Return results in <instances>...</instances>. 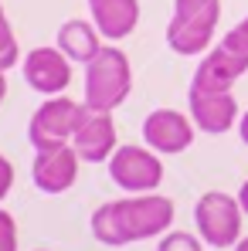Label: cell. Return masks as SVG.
Wrapping results in <instances>:
<instances>
[{
	"label": "cell",
	"instance_id": "52a82bcc",
	"mask_svg": "<svg viewBox=\"0 0 248 251\" xmlns=\"http://www.w3.org/2000/svg\"><path fill=\"white\" fill-rule=\"evenodd\" d=\"M194 119H187L177 109H153L143 119V143L153 153H184L194 143Z\"/></svg>",
	"mask_w": 248,
	"mask_h": 251
},
{
	"label": "cell",
	"instance_id": "6da1fadb",
	"mask_svg": "<svg viewBox=\"0 0 248 251\" xmlns=\"http://www.w3.org/2000/svg\"><path fill=\"white\" fill-rule=\"evenodd\" d=\"M173 201L160 194H129L123 201H109L102 207L92 210V238L109 245V248H123L133 241H150L157 234H166L173 224Z\"/></svg>",
	"mask_w": 248,
	"mask_h": 251
},
{
	"label": "cell",
	"instance_id": "8992f818",
	"mask_svg": "<svg viewBox=\"0 0 248 251\" xmlns=\"http://www.w3.org/2000/svg\"><path fill=\"white\" fill-rule=\"evenodd\" d=\"M109 176L126 194H153L164 180V163L150 146H119L109 160Z\"/></svg>",
	"mask_w": 248,
	"mask_h": 251
},
{
	"label": "cell",
	"instance_id": "ffe728a7",
	"mask_svg": "<svg viewBox=\"0 0 248 251\" xmlns=\"http://www.w3.org/2000/svg\"><path fill=\"white\" fill-rule=\"evenodd\" d=\"M238 204H242V210H245V217H248V180L242 183V190H238Z\"/></svg>",
	"mask_w": 248,
	"mask_h": 251
},
{
	"label": "cell",
	"instance_id": "2e32d148",
	"mask_svg": "<svg viewBox=\"0 0 248 251\" xmlns=\"http://www.w3.org/2000/svg\"><path fill=\"white\" fill-rule=\"evenodd\" d=\"M157 251H201V241L194 234H184V231H170L160 238Z\"/></svg>",
	"mask_w": 248,
	"mask_h": 251
},
{
	"label": "cell",
	"instance_id": "7c38bea8",
	"mask_svg": "<svg viewBox=\"0 0 248 251\" xmlns=\"http://www.w3.org/2000/svg\"><path fill=\"white\" fill-rule=\"evenodd\" d=\"M79 153L72 146H58V150H44L31 163L34 187L41 194H65L75 180H79Z\"/></svg>",
	"mask_w": 248,
	"mask_h": 251
},
{
	"label": "cell",
	"instance_id": "5b68a950",
	"mask_svg": "<svg viewBox=\"0 0 248 251\" xmlns=\"http://www.w3.org/2000/svg\"><path fill=\"white\" fill-rule=\"evenodd\" d=\"M242 217H245V210L238 204V197L221 194V190H207L194 204L197 234L211 248H235L242 241Z\"/></svg>",
	"mask_w": 248,
	"mask_h": 251
},
{
	"label": "cell",
	"instance_id": "7402d4cb",
	"mask_svg": "<svg viewBox=\"0 0 248 251\" xmlns=\"http://www.w3.org/2000/svg\"><path fill=\"white\" fill-rule=\"evenodd\" d=\"M3 99H7V78H3V72H0V105H3Z\"/></svg>",
	"mask_w": 248,
	"mask_h": 251
},
{
	"label": "cell",
	"instance_id": "9c48e42d",
	"mask_svg": "<svg viewBox=\"0 0 248 251\" xmlns=\"http://www.w3.org/2000/svg\"><path fill=\"white\" fill-rule=\"evenodd\" d=\"M245 72H248V54H242V51H235V48H228L221 41L218 48H211L201 58L191 85L194 88H207V92H231V85L238 82Z\"/></svg>",
	"mask_w": 248,
	"mask_h": 251
},
{
	"label": "cell",
	"instance_id": "cb8c5ba5",
	"mask_svg": "<svg viewBox=\"0 0 248 251\" xmlns=\"http://www.w3.org/2000/svg\"><path fill=\"white\" fill-rule=\"evenodd\" d=\"M0 10H3V3H0Z\"/></svg>",
	"mask_w": 248,
	"mask_h": 251
},
{
	"label": "cell",
	"instance_id": "d6986e66",
	"mask_svg": "<svg viewBox=\"0 0 248 251\" xmlns=\"http://www.w3.org/2000/svg\"><path fill=\"white\" fill-rule=\"evenodd\" d=\"M10 187H14V167L7 156H0V201L10 194Z\"/></svg>",
	"mask_w": 248,
	"mask_h": 251
},
{
	"label": "cell",
	"instance_id": "7a4b0ae2",
	"mask_svg": "<svg viewBox=\"0 0 248 251\" xmlns=\"http://www.w3.org/2000/svg\"><path fill=\"white\" fill-rule=\"evenodd\" d=\"M133 92V68L126 51L106 44L88 65H85V105L92 112H112L119 109Z\"/></svg>",
	"mask_w": 248,
	"mask_h": 251
},
{
	"label": "cell",
	"instance_id": "9a60e30c",
	"mask_svg": "<svg viewBox=\"0 0 248 251\" xmlns=\"http://www.w3.org/2000/svg\"><path fill=\"white\" fill-rule=\"evenodd\" d=\"M17 61H21V48H17V38H14L10 21H7L3 10H0V72H10Z\"/></svg>",
	"mask_w": 248,
	"mask_h": 251
},
{
	"label": "cell",
	"instance_id": "603a6c76",
	"mask_svg": "<svg viewBox=\"0 0 248 251\" xmlns=\"http://www.w3.org/2000/svg\"><path fill=\"white\" fill-rule=\"evenodd\" d=\"M235 251H248V234L242 238V241H238V245H235Z\"/></svg>",
	"mask_w": 248,
	"mask_h": 251
},
{
	"label": "cell",
	"instance_id": "d4e9b609",
	"mask_svg": "<svg viewBox=\"0 0 248 251\" xmlns=\"http://www.w3.org/2000/svg\"><path fill=\"white\" fill-rule=\"evenodd\" d=\"M38 251H44V248H38Z\"/></svg>",
	"mask_w": 248,
	"mask_h": 251
},
{
	"label": "cell",
	"instance_id": "44dd1931",
	"mask_svg": "<svg viewBox=\"0 0 248 251\" xmlns=\"http://www.w3.org/2000/svg\"><path fill=\"white\" fill-rule=\"evenodd\" d=\"M238 136H242V143L248 146V112L242 116V119H238Z\"/></svg>",
	"mask_w": 248,
	"mask_h": 251
},
{
	"label": "cell",
	"instance_id": "ba28073f",
	"mask_svg": "<svg viewBox=\"0 0 248 251\" xmlns=\"http://www.w3.org/2000/svg\"><path fill=\"white\" fill-rule=\"evenodd\" d=\"M21 72H24V82L31 85L34 92L41 95H61L68 82H72V61L58 51V48H34L24 54L21 61Z\"/></svg>",
	"mask_w": 248,
	"mask_h": 251
},
{
	"label": "cell",
	"instance_id": "4fadbf2b",
	"mask_svg": "<svg viewBox=\"0 0 248 251\" xmlns=\"http://www.w3.org/2000/svg\"><path fill=\"white\" fill-rule=\"evenodd\" d=\"M88 10H92V24L109 41L129 38L139 24V0H88Z\"/></svg>",
	"mask_w": 248,
	"mask_h": 251
},
{
	"label": "cell",
	"instance_id": "e0dca14e",
	"mask_svg": "<svg viewBox=\"0 0 248 251\" xmlns=\"http://www.w3.org/2000/svg\"><path fill=\"white\" fill-rule=\"evenodd\" d=\"M0 251H17V224L0 207Z\"/></svg>",
	"mask_w": 248,
	"mask_h": 251
},
{
	"label": "cell",
	"instance_id": "ac0fdd59",
	"mask_svg": "<svg viewBox=\"0 0 248 251\" xmlns=\"http://www.w3.org/2000/svg\"><path fill=\"white\" fill-rule=\"evenodd\" d=\"M224 44L235 48V51H242V54H248V17L242 21V24H235V27L224 34Z\"/></svg>",
	"mask_w": 248,
	"mask_h": 251
},
{
	"label": "cell",
	"instance_id": "30bf717a",
	"mask_svg": "<svg viewBox=\"0 0 248 251\" xmlns=\"http://www.w3.org/2000/svg\"><path fill=\"white\" fill-rule=\"evenodd\" d=\"M187 109L197 129H204L211 136L228 132L235 119H238V102L231 92H207V88H194L187 92Z\"/></svg>",
	"mask_w": 248,
	"mask_h": 251
},
{
	"label": "cell",
	"instance_id": "277c9868",
	"mask_svg": "<svg viewBox=\"0 0 248 251\" xmlns=\"http://www.w3.org/2000/svg\"><path fill=\"white\" fill-rule=\"evenodd\" d=\"M88 105L75 102V99H65V95H51L48 102H41L28 123V139L31 146L44 153V150H58V146H72V136L75 129L82 126Z\"/></svg>",
	"mask_w": 248,
	"mask_h": 251
},
{
	"label": "cell",
	"instance_id": "8fae6325",
	"mask_svg": "<svg viewBox=\"0 0 248 251\" xmlns=\"http://www.w3.org/2000/svg\"><path fill=\"white\" fill-rule=\"evenodd\" d=\"M72 150L79 153V160L85 163H102V160H112V153L119 150L116 146V123H112V112H85L82 126L75 129L72 136Z\"/></svg>",
	"mask_w": 248,
	"mask_h": 251
},
{
	"label": "cell",
	"instance_id": "3957f363",
	"mask_svg": "<svg viewBox=\"0 0 248 251\" xmlns=\"http://www.w3.org/2000/svg\"><path fill=\"white\" fill-rule=\"evenodd\" d=\"M221 0H173V17L166 24V44L173 54H204L218 31Z\"/></svg>",
	"mask_w": 248,
	"mask_h": 251
},
{
	"label": "cell",
	"instance_id": "5bb4252c",
	"mask_svg": "<svg viewBox=\"0 0 248 251\" xmlns=\"http://www.w3.org/2000/svg\"><path fill=\"white\" fill-rule=\"evenodd\" d=\"M55 48L68 58V61H79V65H88L99 51H102V41H99V27L88 24V21H65L58 27V41Z\"/></svg>",
	"mask_w": 248,
	"mask_h": 251
}]
</instances>
